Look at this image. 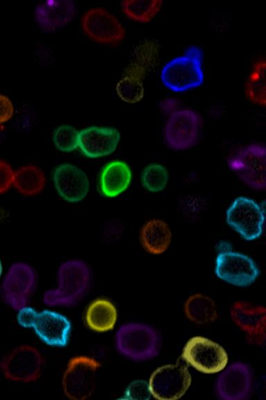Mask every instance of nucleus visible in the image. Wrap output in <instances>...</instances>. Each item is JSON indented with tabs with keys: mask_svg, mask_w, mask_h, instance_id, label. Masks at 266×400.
Masks as SVG:
<instances>
[{
	"mask_svg": "<svg viewBox=\"0 0 266 400\" xmlns=\"http://www.w3.org/2000/svg\"><path fill=\"white\" fill-rule=\"evenodd\" d=\"M169 174L161 164L150 163L145 166L141 175L142 186L148 192L157 193L163 191L168 185Z\"/></svg>",
	"mask_w": 266,
	"mask_h": 400,
	"instance_id": "cd10ccee",
	"label": "nucleus"
},
{
	"mask_svg": "<svg viewBox=\"0 0 266 400\" xmlns=\"http://www.w3.org/2000/svg\"><path fill=\"white\" fill-rule=\"evenodd\" d=\"M91 282V271L80 259H69L60 264L57 272V284L42 297L50 307H69L80 301L87 292Z\"/></svg>",
	"mask_w": 266,
	"mask_h": 400,
	"instance_id": "7ed1b4c3",
	"label": "nucleus"
},
{
	"mask_svg": "<svg viewBox=\"0 0 266 400\" xmlns=\"http://www.w3.org/2000/svg\"><path fill=\"white\" fill-rule=\"evenodd\" d=\"M15 105L12 99L0 93V124L9 122L15 114Z\"/></svg>",
	"mask_w": 266,
	"mask_h": 400,
	"instance_id": "473e14b6",
	"label": "nucleus"
},
{
	"mask_svg": "<svg viewBox=\"0 0 266 400\" xmlns=\"http://www.w3.org/2000/svg\"><path fill=\"white\" fill-rule=\"evenodd\" d=\"M46 183L44 171L35 165H24L15 170L12 187L21 195L36 196L44 190Z\"/></svg>",
	"mask_w": 266,
	"mask_h": 400,
	"instance_id": "393cba45",
	"label": "nucleus"
},
{
	"mask_svg": "<svg viewBox=\"0 0 266 400\" xmlns=\"http://www.w3.org/2000/svg\"><path fill=\"white\" fill-rule=\"evenodd\" d=\"M140 242L143 249L152 255L166 252L172 241L170 228L164 221L153 219L148 221L141 229Z\"/></svg>",
	"mask_w": 266,
	"mask_h": 400,
	"instance_id": "5701e85b",
	"label": "nucleus"
},
{
	"mask_svg": "<svg viewBox=\"0 0 266 400\" xmlns=\"http://www.w3.org/2000/svg\"><path fill=\"white\" fill-rule=\"evenodd\" d=\"M80 24L85 35L100 44L116 46L123 42L127 35L120 19L103 6L87 9L81 15Z\"/></svg>",
	"mask_w": 266,
	"mask_h": 400,
	"instance_id": "423d86ee",
	"label": "nucleus"
},
{
	"mask_svg": "<svg viewBox=\"0 0 266 400\" xmlns=\"http://www.w3.org/2000/svg\"><path fill=\"white\" fill-rule=\"evenodd\" d=\"M160 80L166 88L176 93L201 87L205 80L202 48L189 45L181 54L168 60L161 69Z\"/></svg>",
	"mask_w": 266,
	"mask_h": 400,
	"instance_id": "f03ea898",
	"label": "nucleus"
},
{
	"mask_svg": "<svg viewBox=\"0 0 266 400\" xmlns=\"http://www.w3.org/2000/svg\"><path fill=\"white\" fill-rule=\"evenodd\" d=\"M17 314V321L23 328H32L38 312L29 306H25L19 309Z\"/></svg>",
	"mask_w": 266,
	"mask_h": 400,
	"instance_id": "2f4dec72",
	"label": "nucleus"
},
{
	"mask_svg": "<svg viewBox=\"0 0 266 400\" xmlns=\"http://www.w3.org/2000/svg\"><path fill=\"white\" fill-rule=\"evenodd\" d=\"M233 324L243 333L251 344L261 346L265 342L266 309L264 306L243 300L233 302L230 308Z\"/></svg>",
	"mask_w": 266,
	"mask_h": 400,
	"instance_id": "dca6fc26",
	"label": "nucleus"
},
{
	"mask_svg": "<svg viewBox=\"0 0 266 400\" xmlns=\"http://www.w3.org/2000/svg\"><path fill=\"white\" fill-rule=\"evenodd\" d=\"M52 177L57 193L67 202H80L89 192L90 182L87 174L76 165L69 162L58 165Z\"/></svg>",
	"mask_w": 266,
	"mask_h": 400,
	"instance_id": "a211bd4d",
	"label": "nucleus"
},
{
	"mask_svg": "<svg viewBox=\"0 0 266 400\" xmlns=\"http://www.w3.org/2000/svg\"><path fill=\"white\" fill-rule=\"evenodd\" d=\"M214 272L220 280L242 288L252 285L260 275L259 268L251 257L233 250L218 253Z\"/></svg>",
	"mask_w": 266,
	"mask_h": 400,
	"instance_id": "4468645a",
	"label": "nucleus"
},
{
	"mask_svg": "<svg viewBox=\"0 0 266 400\" xmlns=\"http://www.w3.org/2000/svg\"><path fill=\"white\" fill-rule=\"evenodd\" d=\"M15 169L6 160L0 159V194L12 187Z\"/></svg>",
	"mask_w": 266,
	"mask_h": 400,
	"instance_id": "7c9ffc66",
	"label": "nucleus"
},
{
	"mask_svg": "<svg viewBox=\"0 0 266 400\" xmlns=\"http://www.w3.org/2000/svg\"><path fill=\"white\" fill-rule=\"evenodd\" d=\"M121 142L120 131L109 126H89L79 130L78 149L85 157L100 158L113 153Z\"/></svg>",
	"mask_w": 266,
	"mask_h": 400,
	"instance_id": "f3484780",
	"label": "nucleus"
},
{
	"mask_svg": "<svg viewBox=\"0 0 266 400\" xmlns=\"http://www.w3.org/2000/svg\"><path fill=\"white\" fill-rule=\"evenodd\" d=\"M265 72V59L258 58L251 65L245 84V95L247 99L258 107H265L266 105Z\"/></svg>",
	"mask_w": 266,
	"mask_h": 400,
	"instance_id": "a878e982",
	"label": "nucleus"
},
{
	"mask_svg": "<svg viewBox=\"0 0 266 400\" xmlns=\"http://www.w3.org/2000/svg\"><path fill=\"white\" fill-rule=\"evenodd\" d=\"M100 367V362L94 357L86 355L72 357L62 376L64 396L71 400H85L91 397L96 389Z\"/></svg>",
	"mask_w": 266,
	"mask_h": 400,
	"instance_id": "39448f33",
	"label": "nucleus"
},
{
	"mask_svg": "<svg viewBox=\"0 0 266 400\" xmlns=\"http://www.w3.org/2000/svg\"><path fill=\"white\" fill-rule=\"evenodd\" d=\"M182 359L198 372L206 374L219 373L228 364L229 356L218 342L204 336H193L185 343Z\"/></svg>",
	"mask_w": 266,
	"mask_h": 400,
	"instance_id": "1a4fd4ad",
	"label": "nucleus"
},
{
	"mask_svg": "<svg viewBox=\"0 0 266 400\" xmlns=\"http://www.w3.org/2000/svg\"><path fill=\"white\" fill-rule=\"evenodd\" d=\"M118 320V311L115 305L105 298L93 300L87 307L85 322L87 326L97 333L112 330Z\"/></svg>",
	"mask_w": 266,
	"mask_h": 400,
	"instance_id": "4be33fe9",
	"label": "nucleus"
},
{
	"mask_svg": "<svg viewBox=\"0 0 266 400\" xmlns=\"http://www.w3.org/2000/svg\"><path fill=\"white\" fill-rule=\"evenodd\" d=\"M152 397L148 381L137 379L132 381L125 388L123 399L148 400Z\"/></svg>",
	"mask_w": 266,
	"mask_h": 400,
	"instance_id": "c756f323",
	"label": "nucleus"
},
{
	"mask_svg": "<svg viewBox=\"0 0 266 400\" xmlns=\"http://www.w3.org/2000/svg\"><path fill=\"white\" fill-rule=\"evenodd\" d=\"M37 283V275L33 266L24 262H15L2 280V299L11 308L18 310L28 304Z\"/></svg>",
	"mask_w": 266,
	"mask_h": 400,
	"instance_id": "9d476101",
	"label": "nucleus"
},
{
	"mask_svg": "<svg viewBox=\"0 0 266 400\" xmlns=\"http://www.w3.org/2000/svg\"><path fill=\"white\" fill-rule=\"evenodd\" d=\"M229 168L247 185L256 190L266 186V149L260 143L250 144L236 152L228 161Z\"/></svg>",
	"mask_w": 266,
	"mask_h": 400,
	"instance_id": "9b49d317",
	"label": "nucleus"
},
{
	"mask_svg": "<svg viewBox=\"0 0 266 400\" xmlns=\"http://www.w3.org/2000/svg\"><path fill=\"white\" fill-rule=\"evenodd\" d=\"M44 364L43 355L38 349L23 344L12 349L3 358L0 370L6 379L26 383L39 378Z\"/></svg>",
	"mask_w": 266,
	"mask_h": 400,
	"instance_id": "6e6552de",
	"label": "nucleus"
},
{
	"mask_svg": "<svg viewBox=\"0 0 266 400\" xmlns=\"http://www.w3.org/2000/svg\"><path fill=\"white\" fill-rule=\"evenodd\" d=\"M162 0H123L121 10L129 19L141 24L152 21L161 11Z\"/></svg>",
	"mask_w": 266,
	"mask_h": 400,
	"instance_id": "bb28decb",
	"label": "nucleus"
},
{
	"mask_svg": "<svg viewBox=\"0 0 266 400\" xmlns=\"http://www.w3.org/2000/svg\"><path fill=\"white\" fill-rule=\"evenodd\" d=\"M216 249L218 253H221L233 250V247L229 242L222 240L218 243Z\"/></svg>",
	"mask_w": 266,
	"mask_h": 400,
	"instance_id": "f704fd0d",
	"label": "nucleus"
},
{
	"mask_svg": "<svg viewBox=\"0 0 266 400\" xmlns=\"http://www.w3.org/2000/svg\"><path fill=\"white\" fill-rule=\"evenodd\" d=\"M45 344L54 347H64L71 334V321L64 315L51 310L38 312L32 328Z\"/></svg>",
	"mask_w": 266,
	"mask_h": 400,
	"instance_id": "aec40b11",
	"label": "nucleus"
},
{
	"mask_svg": "<svg viewBox=\"0 0 266 400\" xmlns=\"http://www.w3.org/2000/svg\"><path fill=\"white\" fill-rule=\"evenodd\" d=\"M202 128V119L197 111L180 107L168 115L163 128L166 145L175 151L192 148L197 142Z\"/></svg>",
	"mask_w": 266,
	"mask_h": 400,
	"instance_id": "0eeeda50",
	"label": "nucleus"
},
{
	"mask_svg": "<svg viewBox=\"0 0 266 400\" xmlns=\"http://www.w3.org/2000/svg\"><path fill=\"white\" fill-rule=\"evenodd\" d=\"M3 274V265H2V262L0 260V278L1 277Z\"/></svg>",
	"mask_w": 266,
	"mask_h": 400,
	"instance_id": "c9c22d12",
	"label": "nucleus"
},
{
	"mask_svg": "<svg viewBox=\"0 0 266 400\" xmlns=\"http://www.w3.org/2000/svg\"><path fill=\"white\" fill-rule=\"evenodd\" d=\"M226 220L243 239L253 241L263 234L265 213L260 205L253 199L239 197L227 210Z\"/></svg>",
	"mask_w": 266,
	"mask_h": 400,
	"instance_id": "ddd939ff",
	"label": "nucleus"
},
{
	"mask_svg": "<svg viewBox=\"0 0 266 400\" xmlns=\"http://www.w3.org/2000/svg\"><path fill=\"white\" fill-rule=\"evenodd\" d=\"M114 344L124 358L143 362L157 357L161 347V338L152 326L142 322H127L116 332Z\"/></svg>",
	"mask_w": 266,
	"mask_h": 400,
	"instance_id": "20e7f679",
	"label": "nucleus"
},
{
	"mask_svg": "<svg viewBox=\"0 0 266 400\" xmlns=\"http://www.w3.org/2000/svg\"><path fill=\"white\" fill-rule=\"evenodd\" d=\"M159 107L163 112L168 115L180 108L179 101L174 97L165 98L160 102Z\"/></svg>",
	"mask_w": 266,
	"mask_h": 400,
	"instance_id": "72a5a7b5",
	"label": "nucleus"
},
{
	"mask_svg": "<svg viewBox=\"0 0 266 400\" xmlns=\"http://www.w3.org/2000/svg\"><path fill=\"white\" fill-rule=\"evenodd\" d=\"M183 309L186 317L197 325L212 324L218 317L215 301L211 297L202 293H195L188 297Z\"/></svg>",
	"mask_w": 266,
	"mask_h": 400,
	"instance_id": "b1692460",
	"label": "nucleus"
},
{
	"mask_svg": "<svg viewBox=\"0 0 266 400\" xmlns=\"http://www.w3.org/2000/svg\"><path fill=\"white\" fill-rule=\"evenodd\" d=\"M132 172L130 165L121 160H113L101 169L98 178V188L102 195L115 198L125 192L130 187Z\"/></svg>",
	"mask_w": 266,
	"mask_h": 400,
	"instance_id": "412c9836",
	"label": "nucleus"
},
{
	"mask_svg": "<svg viewBox=\"0 0 266 400\" xmlns=\"http://www.w3.org/2000/svg\"><path fill=\"white\" fill-rule=\"evenodd\" d=\"M254 385L250 366L233 362L219 372L215 384V393L222 400H245L251 394Z\"/></svg>",
	"mask_w": 266,
	"mask_h": 400,
	"instance_id": "2eb2a0df",
	"label": "nucleus"
},
{
	"mask_svg": "<svg viewBox=\"0 0 266 400\" xmlns=\"http://www.w3.org/2000/svg\"><path fill=\"white\" fill-rule=\"evenodd\" d=\"M79 130L70 124L57 126L52 134L54 147L60 151L69 153L78 149Z\"/></svg>",
	"mask_w": 266,
	"mask_h": 400,
	"instance_id": "c85d7f7f",
	"label": "nucleus"
},
{
	"mask_svg": "<svg viewBox=\"0 0 266 400\" xmlns=\"http://www.w3.org/2000/svg\"><path fill=\"white\" fill-rule=\"evenodd\" d=\"M192 376L187 366L180 363H170L159 367L151 374L148 384L154 399L176 400L181 398L188 390Z\"/></svg>",
	"mask_w": 266,
	"mask_h": 400,
	"instance_id": "f8f14e48",
	"label": "nucleus"
},
{
	"mask_svg": "<svg viewBox=\"0 0 266 400\" xmlns=\"http://www.w3.org/2000/svg\"><path fill=\"white\" fill-rule=\"evenodd\" d=\"M159 52V44L152 39L143 40L134 47L115 86L116 94L122 101L136 104L142 101L145 78L156 65Z\"/></svg>",
	"mask_w": 266,
	"mask_h": 400,
	"instance_id": "f257e3e1",
	"label": "nucleus"
},
{
	"mask_svg": "<svg viewBox=\"0 0 266 400\" xmlns=\"http://www.w3.org/2000/svg\"><path fill=\"white\" fill-rule=\"evenodd\" d=\"M76 14L77 6L72 0H47L35 6L33 18L42 31L53 33L69 25Z\"/></svg>",
	"mask_w": 266,
	"mask_h": 400,
	"instance_id": "6ab92c4d",
	"label": "nucleus"
}]
</instances>
